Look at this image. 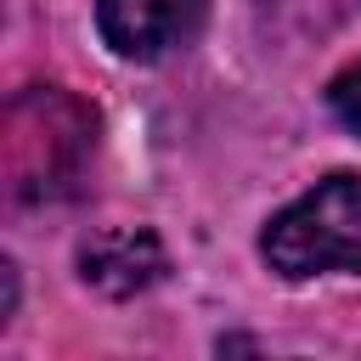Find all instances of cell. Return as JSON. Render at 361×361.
<instances>
[{
	"mask_svg": "<svg viewBox=\"0 0 361 361\" xmlns=\"http://www.w3.org/2000/svg\"><path fill=\"white\" fill-rule=\"evenodd\" d=\"M73 265H79L85 288H96L107 299H130V293H147L152 282H164L169 254L147 226H107V231H90L79 243Z\"/></svg>",
	"mask_w": 361,
	"mask_h": 361,
	"instance_id": "cell-4",
	"label": "cell"
},
{
	"mask_svg": "<svg viewBox=\"0 0 361 361\" xmlns=\"http://www.w3.org/2000/svg\"><path fill=\"white\" fill-rule=\"evenodd\" d=\"M96 158V113L62 90L34 85L6 107V192L11 203H62Z\"/></svg>",
	"mask_w": 361,
	"mask_h": 361,
	"instance_id": "cell-1",
	"label": "cell"
},
{
	"mask_svg": "<svg viewBox=\"0 0 361 361\" xmlns=\"http://www.w3.org/2000/svg\"><path fill=\"white\" fill-rule=\"evenodd\" d=\"M327 107H333V118H338L344 130L361 135V62H350L344 73H333V85H327Z\"/></svg>",
	"mask_w": 361,
	"mask_h": 361,
	"instance_id": "cell-6",
	"label": "cell"
},
{
	"mask_svg": "<svg viewBox=\"0 0 361 361\" xmlns=\"http://www.w3.org/2000/svg\"><path fill=\"white\" fill-rule=\"evenodd\" d=\"M259 28L265 34H288V39H310V34H327L338 28V17L355 6V0H248Z\"/></svg>",
	"mask_w": 361,
	"mask_h": 361,
	"instance_id": "cell-5",
	"label": "cell"
},
{
	"mask_svg": "<svg viewBox=\"0 0 361 361\" xmlns=\"http://www.w3.org/2000/svg\"><path fill=\"white\" fill-rule=\"evenodd\" d=\"M259 259L282 282L310 276H361V175L333 169L305 197L276 209L259 231Z\"/></svg>",
	"mask_w": 361,
	"mask_h": 361,
	"instance_id": "cell-2",
	"label": "cell"
},
{
	"mask_svg": "<svg viewBox=\"0 0 361 361\" xmlns=\"http://www.w3.org/2000/svg\"><path fill=\"white\" fill-rule=\"evenodd\" d=\"M209 23V0H96V34L124 62L186 51Z\"/></svg>",
	"mask_w": 361,
	"mask_h": 361,
	"instance_id": "cell-3",
	"label": "cell"
}]
</instances>
